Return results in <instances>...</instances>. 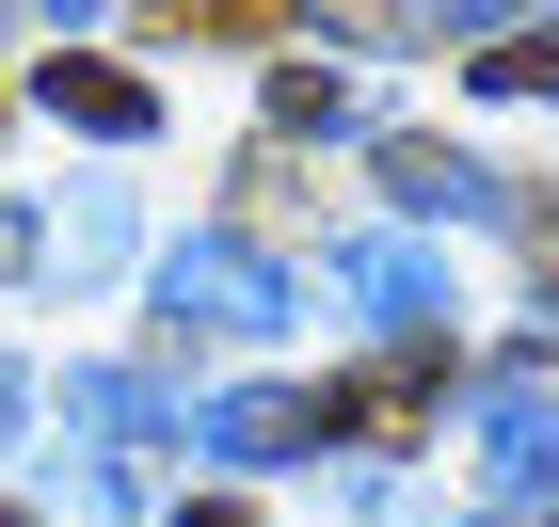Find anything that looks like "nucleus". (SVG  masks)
I'll list each match as a JSON object with an SVG mask.
<instances>
[{"instance_id":"1","label":"nucleus","mask_w":559,"mask_h":527,"mask_svg":"<svg viewBox=\"0 0 559 527\" xmlns=\"http://www.w3.org/2000/svg\"><path fill=\"white\" fill-rule=\"evenodd\" d=\"M144 304H160V336H288L304 288L257 256V240H176V256L144 272Z\"/></svg>"},{"instance_id":"2","label":"nucleus","mask_w":559,"mask_h":527,"mask_svg":"<svg viewBox=\"0 0 559 527\" xmlns=\"http://www.w3.org/2000/svg\"><path fill=\"white\" fill-rule=\"evenodd\" d=\"M64 432L96 447V512H144V447L192 432V416H176L144 368H81V384H64Z\"/></svg>"},{"instance_id":"3","label":"nucleus","mask_w":559,"mask_h":527,"mask_svg":"<svg viewBox=\"0 0 559 527\" xmlns=\"http://www.w3.org/2000/svg\"><path fill=\"white\" fill-rule=\"evenodd\" d=\"M192 447L209 464H304L320 447V399L304 384H224V399H192Z\"/></svg>"},{"instance_id":"4","label":"nucleus","mask_w":559,"mask_h":527,"mask_svg":"<svg viewBox=\"0 0 559 527\" xmlns=\"http://www.w3.org/2000/svg\"><path fill=\"white\" fill-rule=\"evenodd\" d=\"M479 464H496L512 512H544V495H559V399L544 384H479Z\"/></svg>"},{"instance_id":"5","label":"nucleus","mask_w":559,"mask_h":527,"mask_svg":"<svg viewBox=\"0 0 559 527\" xmlns=\"http://www.w3.org/2000/svg\"><path fill=\"white\" fill-rule=\"evenodd\" d=\"M48 112L96 144H144L160 129V96H144V64H112V48H48Z\"/></svg>"},{"instance_id":"6","label":"nucleus","mask_w":559,"mask_h":527,"mask_svg":"<svg viewBox=\"0 0 559 527\" xmlns=\"http://www.w3.org/2000/svg\"><path fill=\"white\" fill-rule=\"evenodd\" d=\"M129 256V192L112 176H81L64 208H33V288H81V272H112Z\"/></svg>"},{"instance_id":"7","label":"nucleus","mask_w":559,"mask_h":527,"mask_svg":"<svg viewBox=\"0 0 559 527\" xmlns=\"http://www.w3.org/2000/svg\"><path fill=\"white\" fill-rule=\"evenodd\" d=\"M336 288L384 320V336H448V272H431L416 240H352V256H336Z\"/></svg>"},{"instance_id":"8","label":"nucleus","mask_w":559,"mask_h":527,"mask_svg":"<svg viewBox=\"0 0 559 527\" xmlns=\"http://www.w3.org/2000/svg\"><path fill=\"white\" fill-rule=\"evenodd\" d=\"M384 192H400V208H431V224H464V208H496V176H479L464 144H431V129H400V144H384Z\"/></svg>"},{"instance_id":"9","label":"nucleus","mask_w":559,"mask_h":527,"mask_svg":"<svg viewBox=\"0 0 559 527\" xmlns=\"http://www.w3.org/2000/svg\"><path fill=\"white\" fill-rule=\"evenodd\" d=\"M479 96H559V33H512V48H479Z\"/></svg>"},{"instance_id":"10","label":"nucleus","mask_w":559,"mask_h":527,"mask_svg":"<svg viewBox=\"0 0 559 527\" xmlns=\"http://www.w3.org/2000/svg\"><path fill=\"white\" fill-rule=\"evenodd\" d=\"M272 129H336V81L320 64H272Z\"/></svg>"},{"instance_id":"11","label":"nucleus","mask_w":559,"mask_h":527,"mask_svg":"<svg viewBox=\"0 0 559 527\" xmlns=\"http://www.w3.org/2000/svg\"><path fill=\"white\" fill-rule=\"evenodd\" d=\"M257 16H288V0H160V33H257Z\"/></svg>"},{"instance_id":"12","label":"nucleus","mask_w":559,"mask_h":527,"mask_svg":"<svg viewBox=\"0 0 559 527\" xmlns=\"http://www.w3.org/2000/svg\"><path fill=\"white\" fill-rule=\"evenodd\" d=\"M464 16H496V0H400V33H464Z\"/></svg>"},{"instance_id":"13","label":"nucleus","mask_w":559,"mask_h":527,"mask_svg":"<svg viewBox=\"0 0 559 527\" xmlns=\"http://www.w3.org/2000/svg\"><path fill=\"white\" fill-rule=\"evenodd\" d=\"M0 288H33V208H0Z\"/></svg>"},{"instance_id":"14","label":"nucleus","mask_w":559,"mask_h":527,"mask_svg":"<svg viewBox=\"0 0 559 527\" xmlns=\"http://www.w3.org/2000/svg\"><path fill=\"white\" fill-rule=\"evenodd\" d=\"M16 432H33V368H0V447H16Z\"/></svg>"},{"instance_id":"15","label":"nucleus","mask_w":559,"mask_h":527,"mask_svg":"<svg viewBox=\"0 0 559 527\" xmlns=\"http://www.w3.org/2000/svg\"><path fill=\"white\" fill-rule=\"evenodd\" d=\"M176 527H257V512H240V495H192V512H176Z\"/></svg>"},{"instance_id":"16","label":"nucleus","mask_w":559,"mask_h":527,"mask_svg":"<svg viewBox=\"0 0 559 527\" xmlns=\"http://www.w3.org/2000/svg\"><path fill=\"white\" fill-rule=\"evenodd\" d=\"M33 16H112V0H33Z\"/></svg>"},{"instance_id":"17","label":"nucleus","mask_w":559,"mask_h":527,"mask_svg":"<svg viewBox=\"0 0 559 527\" xmlns=\"http://www.w3.org/2000/svg\"><path fill=\"white\" fill-rule=\"evenodd\" d=\"M0 527H33V512H16V495H0Z\"/></svg>"},{"instance_id":"18","label":"nucleus","mask_w":559,"mask_h":527,"mask_svg":"<svg viewBox=\"0 0 559 527\" xmlns=\"http://www.w3.org/2000/svg\"><path fill=\"white\" fill-rule=\"evenodd\" d=\"M544 288H559V240H544Z\"/></svg>"},{"instance_id":"19","label":"nucleus","mask_w":559,"mask_h":527,"mask_svg":"<svg viewBox=\"0 0 559 527\" xmlns=\"http://www.w3.org/2000/svg\"><path fill=\"white\" fill-rule=\"evenodd\" d=\"M496 527H544V512H496Z\"/></svg>"}]
</instances>
